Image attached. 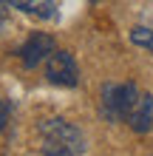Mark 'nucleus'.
<instances>
[{"label":"nucleus","instance_id":"1a4fd4ad","mask_svg":"<svg viewBox=\"0 0 153 156\" xmlns=\"http://www.w3.org/2000/svg\"><path fill=\"white\" fill-rule=\"evenodd\" d=\"M6 20H9V17H6V9L0 6V29H3V26H6Z\"/></svg>","mask_w":153,"mask_h":156},{"label":"nucleus","instance_id":"f257e3e1","mask_svg":"<svg viewBox=\"0 0 153 156\" xmlns=\"http://www.w3.org/2000/svg\"><path fill=\"white\" fill-rule=\"evenodd\" d=\"M43 156H85V136L68 119H48L40 128Z\"/></svg>","mask_w":153,"mask_h":156},{"label":"nucleus","instance_id":"6e6552de","mask_svg":"<svg viewBox=\"0 0 153 156\" xmlns=\"http://www.w3.org/2000/svg\"><path fill=\"white\" fill-rule=\"evenodd\" d=\"M6 119H9V105H6V99L0 97V131H3V125H6Z\"/></svg>","mask_w":153,"mask_h":156},{"label":"nucleus","instance_id":"20e7f679","mask_svg":"<svg viewBox=\"0 0 153 156\" xmlns=\"http://www.w3.org/2000/svg\"><path fill=\"white\" fill-rule=\"evenodd\" d=\"M51 51H54V37L37 31V34H31V37L26 40V45L20 48V60H23L26 68H37L40 62H46L51 57Z\"/></svg>","mask_w":153,"mask_h":156},{"label":"nucleus","instance_id":"f03ea898","mask_svg":"<svg viewBox=\"0 0 153 156\" xmlns=\"http://www.w3.org/2000/svg\"><path fill=\"white\" fill-rule=\"evenodd\" d=\"M136 85H105L102 88V116L111 122H128L133 105L139 102Z\"/></svg>","mask_w":153,"mask_h":156},{"label":"nucleus","instance_id":"39448f33","mask_svg":"<svg viewBox=\"0 0 153 156\" xmlns=\"http://www.w3.org/2000/svg\"><path fill=\"white\" fill-rule=\"evenodd\" d=\"M128 125L136 133H148L150 128H153V97L150 94H142L139 97V102L133 105V111L128 116Z\"/></svg>","mask_w":153,"mask_h":156},{"label":"nucleus","instance_id":"0eeeda50","mask_svg":"<svg viewBox=\"0 0 153 156\" xmlns=\"http://www.w3.org/2000/svg\"><path fill=\"white\" fill-rule=\"evenodd\" d=\"M130 43H133V45H139V48H148V51H153V29L136 26V29L130 31Z\"/></svg>","mask_w":153,"mask_h":156},{"label":"nucleus","instance_id":"423d86ee","mask_svg":"<svg viewBox=\"0 0 153 156\" xmlns=\"http://www.w3.org/2000/svg\"><path fill=\"white\" fill-rule=\"evenodd\" d=\"M0 3H6L12 9H20V12H26V14L43 17V20L54 17V0H0Z\"/></svg>","mask_w":153,"mask_h":156},{"label":"nucleus","instance_id":"7ed1b4c3","mask_svg":"<svg viewBox=\"0 0 153 156\" xmlns=\"http://www.w3.org/2000/svg\"><path fill=\"white\" fill-rule=\"evenodd\" d=\"M46 77L54 85H62V88H74L79 82V71H77V62L68 51H51V57L46 60Z\"/></svg>","mask_w":153,"mask_h":156}]
</instances>
